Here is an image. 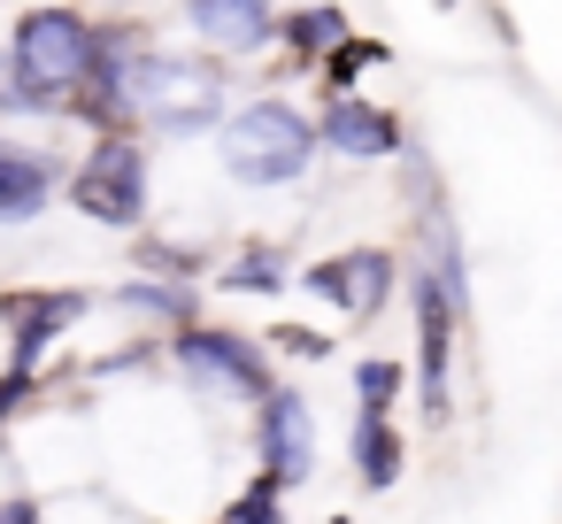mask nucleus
I'll return each mask as SVG.
<instances>
[{
  "instance_id": "obj_16",
  "label": "nucleus",
  "mask_w": 562,
  "mask_h": 524,
  "mask_svg": "<svg viewBox=\"0 0 562 524\" xmlns=\"http://www.w3.org/2000/svg\"><path fill=\"white\" fill-rule=\"evenodd\" d=\"M278 32L293 40V55H308V63H316V55H331V47L347 40V16H339V9H301V16H285Z\"/></svg>"
},
{
  "instance_id": "obj_9",
  "label": "nucleus",
  "mask_w": 562,
  "mask_h": 524,
  "mask_svg": "<svg viewBox=\"0 0 562 524\" xmlns=\"http://www.w3.org/2000/svg\"><path fill=\"white\" fill-rule=\"evenodd\" d=\"M308 132H316V147L339 155V163H385V155H401V124H393L378 101H355V93H331Z\"/></svg>"
},
{
  "instance_id": "obj_13",
  "label": "nucleus",
  "mask_w": 562,
  "mask_h": 524,
  "mask_svg": "<svg viewBox=\"0 0 562 524\" xmlns=\"http://www.w3.org/2000/svg\"><path fill=\"white\" fill-rule=\"evenodd\" d=\"M109 301H116V309H139V316H155V324H170V332L201 316V293H193V278H147V270H139V278L109 286Z\"/></svg>"
},
{
  "instance_id": "obj_8",
  "label": "nucleus",
  "mask_w": 562,
  "mask_h": 524,
  "mask_svg": "<svg viewBox=\"0 0 562 524\" xmlns=\"http://www.w3.org/2000/svg\"><path fill=\"white\" fill-rule=\"evenodd\" d=\"M301 286H308L316 301H331L339 316L370 324V316L393 301V286H401V263H393L385 247H347V255H324V263H308V270H301Z\"/></svg>"
},
{
  "instance_id": "obj_1",
  "label": "nucleus",
  "mask_w": 562,
  "mask_h": 524,
  "mask_svg": "<svg viewBox=\"0 0 562 524\" xmlns=\"http://www.w3.org/2000/svg\"><path fill=\"white\" fill-rule=\"evenodd\" d=\"M216 155H224V178H232V186L270 193V186L308 178L316 132H308V116H301L293 101H247V109H232V116L216 124Z\"/></svg>"
},
{
  "instance_id": "obj_21",
  "label": "nucleus",
  "mask_w": 562,
  "mask_h": 524,
  "mask_svg": "<svg viewBox=\"0 0 562 524\" xmlns=\"http://www.w3.org/2000/svg\"><path fill=\"white\" fill-rule=\"evenodd\" d=\"M0 524H47V509L32 493H0Z\"/></svg>"
},
{
  "instance_id": "obj_7",
  "label": "nucleus",
  "mask_w": 562,
  "mask_h": 524,
  "mask_svg": "<svg viewBox=\"0 0 562 524\" xmlns=\"http://www.w3.org/2000/svg\"><path fill=\"white\" fill-rule=\"evenodd\" d=\"M408 278V309H416V409L424 416H447L454 401V332L462 316L447 309V293L424 278V270H401Z\"/></svg>"
},
{
  "instance_id": "obj_10",
  "label": "nucleus",
  "mask_w": 562,
  "mask_h": 524,
  "mask_svg": "<svg viewBox=\"0 0 562 524\" xmlns=\"http://www.w3.org/2000/svg\"><path fill=\"white\" fill-rule=\"evenodd\" d=\"M55 193H63V170H55L47 147L0 140V224H32V216H47Z\"/></svg>"
},
{
  "instance_id": "obj_6",
  "label": "nucleus",
  "mask_w": 562,
  "mask_h": 524,
  "mask_svg": "<svg viewBox=\"0 0 562 524\" xmlns=\"http://www.w3.org/2000/svg\"><path fill=\"white\" fill-rule=\"evenodd\" d=\"M93 309L86 286H47V293H0V324H9V355H0V378H24L40 386V363L47 347Z\"/></svg>"
},
{
  "instance_id": "obj_3",
  "label": "nucleus",
  "mask_w": 562,
  "mask_h": 524,
  "mask_svg": "<svg viewBox=\"0 0 562 524\" xmlns=\"http://www.w3.org/2000/svg\"><path fill=\"white\" fill-rule=\"evenodd\" d=\"M9 63H16V78H24L47 109L70 116V101H78L86 78H93V24H86L78 9H32V16L16 24V40H9Z\"/></svg>"
},
{
  "instance_id": "obj_17",
  "label": "nucleus",
  "mask_w": 562,
  "mask_h": 524,
  "mask_svg": "<svg viewBox=\"0 0 562 524\" xmlns=\"http://www.w3.org/2000/svg\"><path fill=\"white\" fill-rule=\"evenodd\" d=\"M216 524H285V493H278L270 478H255V486H247V493H239Z\"/></svg>"
},
{
  "instance_id": "obj_14",
  "label": "nucleus",
  "mask_w": 562,
  "mask_h": 524,
  "mask_svg": "<svg viewBox=\"0 0 562 524\" xmlns=\"http://www.w3.org/2000/svg\"><path fill=\"white\" fill-rule=\"evenodd\" d=\"M216 286H224V293H285V286H293V270H285V255H278V247H239V255L216 270Z\"/></svg>"
},
{
  "instance_id": "obj_22",
  "label": "nucleus",
  "mask_w": 562,
  "mask_h": 524,
  "mask_svg": "<svg viewBox=\"0 0 562 524\" xmlns=\"http://www.w3.org/2000/svg\"><path fill=\"white\" fill-rule=\"evenodd\" d=\"M439 9H454V0H439Z\"/></svg>"
},
{
  "instance_id": "obj_18",
  "label": "nucleus",
  "mask_w": 562,
  "mask_h": 524,
  "mask_svg": "<svg viewBox=\"0 0 562 524\" xmlns=\"http://www.w3.org/2000/svg\"><path fill=\"white\" fill-rule=\"evenodd\" d=\"M0 116H55L24 78H16V63H9V47H0Z\"/></svg>"
},
{
  "instance_id": "obj_15",
  "label": "nucleus",
  "mask_w": 562,
  "mask_h": 524,
  "mask_svg": "<svg viewBox=\"0 0 562 524\" xmlns=\"http://www.w3.org/2000/svg\"><path fill=\"white\" fill-rule=\"evenodd\" d=\"M401 386H408V370H401L393 355H362V363H355V409H362V416H393Z\"/></svg>"
},
{
  "instance_id": "obj_2",
  "label": "nucleus",
  "mask_w": 562,
  "mask_h": 524,
  "mask_svg": "<svg viewBox=\"0 0 562 524\" xmlns=\"http://www.w3.org/2000/svg\"><path fill=\"white\" fill-rule=\"evenodd\" d=\"M170 370L193 386V401H239V409H255V401L278 386L262 339L224 332V324H201V316L170 332Z\"/></svg>"
},
{
  "instance_id": "obj_12",
  "label": "nucleus",
  "mask_w": 562,
  "mask_h": 524,
  "mask_svg": "<svg viewBox=\"0 0 562 524\" xmlns=\"http://www.w3.org/2000/svg\"><path fill=\"white\" fill-rule=\"evenodd\" d=\"M347 455H355V478H362L370 493L401 486L408 447H401V424H393V416H362V409H355V439H347Z\"/></svg>"
},
{
  "instance_id": "obj_20",
  "label": "nucleus",
  "mask_w": 562,
  "mask_h": 524,
  "mask_svg": "<svg viewBox=\"0 0 562 524\" xmlns=\"http://www.w3.org/2000/svg\"><path fill=\"white\" fill-rule=\"evenodd\" d=\"M362 63H385V47H378V40H347V47L331 55V70H324V78H331V93H347Z\"/></svg>"
},
{
  "instance_id": "obj_4",
  "label": "nucleus",
  "mask_w": 562,
  "mask_h": 524,
  "mask_svg": "<svg viewBox=\"0 0 562 524\" xmlns=\"http://www.w3.org/2000/svg\"><path fill=\"white\" fill-rule=\"evenodd\" d=\"M70 209L109 224V232H139L147 224V140L139 132H109L70 170Z\"/></svg>"
},
{
  "instance_id": "obj_19",
  "label": "nucleus",
  "mask_w": 562,
  "mask_h": 524,
  "mask_svg": "<svg viewBox=\"0 0 562 524\" xmlns=\"http://www.w3.org/2000/svg\"><path fill=\"white\" fill-rule=\"evenodd\" d=\"M262 347H270V355H293V363H324V355H331V339H324V332H308V324H278Z\"/></svg>"
},
{
  "instance_id": "obj_11",
  "label": "nucleus",
  "mask_w": 562,
  "mask_h": 524,
  "mask_svg": "<svg viewBox=\"0 0 562 524\" xmlns=\"http://www.w3.org/2000/svg\"><path fill=\"white\" fill-rule=\"evenodd\" d=\"M186 16H193V32H201L216 55H255V47L278 40L270 0H186Z\"/></svg>"
},
{
  "instance_id": "obj_5",
  "label": "nucleus",
  "mask_w": 562,
  "mask_h": 524,
  "mask_svg": "<svg viewBox=\"0 0 562 524\" xmlns=\"http://www.w3.org/2000/svg\"><path fill=\"white\" fill-rule=\"evenodd\" d=\"M247 416H255V478H270L278 493H293L316 470V409H308V393L278 378Z\"/></svg>"
}]
</instances>
